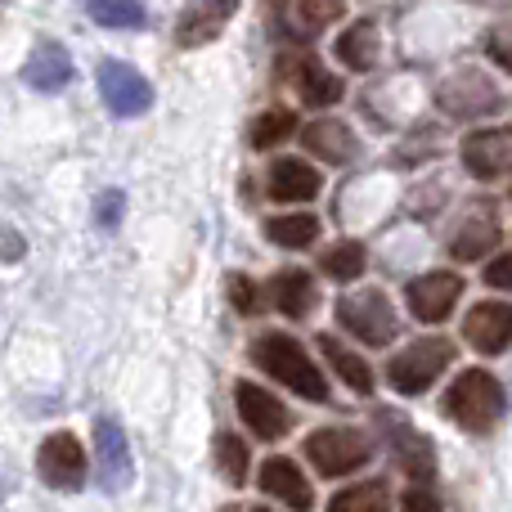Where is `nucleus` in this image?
I'll use <instances>...</instances> for the list:
<instances>
[{
	"label": "nucleus",
	"mask_w": 512,
	"mask_h": 512,
	"mask_svg": "<svg viewBox=\"0 0 512 512\" xmlns=\"http://www.w3.org/2000/svg\"><path fill=\"white\" fill-rule=\"evenodd\" d=\"M364 265H369V252H364L360 239H342L319 256V270H324L333 283H355L364 274Z\"/></svg>",
	"instance_id": "nucleus-30"
},
{
	"label": "nucleus",
	"mask_w": 512,
	"mask_h": 512,
	"mask_svg": "<svg viewBox=\"0 0 512 512\" xmlns=\"http://www.w3.org/2000/svg\"><path fill=\"white\" fill-rule=\"evenodd\" d=\"M261 490H265L270 499H279L283 508H292V512H310V504H315L306 472H301L292 459H283V454L265 459V468H261Z\"/></svg>",
	"instance_id": "nucleus-24"
},
{
	"label": "nucleus",
	"mask_w": 512,
	"mask_h": 512,
	"mask_svg": "<svg viewBox=\"0 0 512 512\" xmlns=\"http://www.w3.org/2000/svg\"><path fill=\"white\" fill-rule=\"evenodd\" d=\"M486 283L499 292H512V248L499 252L495 261H486Z\"/></svg>",
	"instance_id": "nucleus-39"
},
{
	"label": "nucleus",
	"mask_w": 512,
	"mask_h": 512,
	"mask_svg": "<svg viewBox=\"0 0 512 512\" xmlns=\"http://www.w3.org/2000/svg\"><path fill=\"white\" fill-rule=\"evenodd\" d=\"M252 364L261 373H270L279 387H288L292 396L301 400H315V405H324L328 400V378L315 369V360L306 355V346L297 342L292 333H261L252 337Z\"/></svg>",
	"instance_id": "nucleus-2"
},
{
	"label": "nucleus",
	"mask_w": 512,
	"mask_h": 512,
	"mask_svg": "<svg viewBox=\"0 0 512 512\" xmlns=\"http://www.w3.org/2000/svg\"><path fill=\"white\" fill-rule=\"evenodd\" d=\"M459 297H463V274H454V270H427L405 283V306H409V315L423 319V324L450 319Z\"/></svg>",
	"instance_id": "nucleus-15"
},
{
	"label": "nucleus",
	"mask_w": 512,
	"mask_h": 512,
	"mask_svg": "<svg viewBox=\"0 0 512 512\" xmlns=\"http://www.w3.org/2000/svg\"><path fill=\"white\" fill-rule=\"evenodd\" d=\"M328 512H391L387 486H382V481H360V486H351V490H342V495H333Z\"/></svg>",
	"instance_id": "nucleus-33"
},
{
	"label": "nucleus",
	"mask_w": 512,
	"mask_h": 512,
	"mask_svg": "<svg viewBox=\"0 0 512 512\" xmlns=\"http://www.w3.org/2000/svg\"><path fill=\"white\" fill-rule=\"evenodd\" d=\"M337 324L351 337H360L364 346H387L400 333V315L382 288H360L337 297Z\"/></svg>",
	"instance_id": "nucleus-7"
},
{
	"label": "nucleus",
	"mask_w": 512,
	"mask_h": 512,
	"mask_svg": "<svg viewBox=\"0 0 512 512\" xmlns=\"http://www.w3.org/2000/svg\"><path fill=\"white\" fill-rule=\"evenodd\" d=\"M351 9V0H274V14H270V27L279 41L288 45H310L337 27Z\"/></svg>",
	"instance_id": "nucleus-8"
},
{
	"label": "nucleus",
	"mask_w": 512,
	"mask_h": 512,
	"mask_svg": "<svg viewBox=\"0 0 512 512\" xmlns=\"http://www.w3.org/2000/svg\"><path fill=\"white\" fill-rule=\"evenodd\" d=\"M292 135H297V117H292L288 108H265V113H256L252 126H248V144L256 153L279 149V144L292 140Z\"/></svg>",
	"instance_id": "nucleus-29"
},
{
	"label": "nucleus",
	"mask_w": 512,
	"mask_h": 512,
	"mask_svg": "<svg viewBox=\"0 0 512 512\" xmlns=\"http://www.w3.org/2000/svg\"><path fill=\"white\" fill-rule=\"evenodd\" d=\"M297 135H301V144H306L310 158L328 162V167H351V162L364 153L355 126L342 122V117H315V122H306Z\"/></svg>",
	"instance_id": "nucleus-18"
},
{
	"label": "nucleus",
	"mask_w": 512,
	"mask_h": 512,
	"mask_svg": "<svg viewBox=\"0 0 512 512\" xmlns=\"http://www.w3.org/2000/svg\"><path fill=\"white\" fill-rule=\"evenodd\" d=\"M221 512H239V508H234V504H225V508H221Z\"/></svg>",
	"instance_id": "nucleus-41"
},
{
	"label": "nucleus",
	"mask_w": 512,
	"mask_h": 512,
	"mask_svg": "<svg viewBox=\"0 0 512 512\" xmlns=\"http://www.w3.org/2000/svg\"><path fill=\"white\" fill-rule=\"evenodd\" d=\"M72 77H77V68H72V54L63 50L59 41H41L32 50V59L23 63V81L32 90H41V95H54V90L72 86Z\"/></svg>",
	"instance_id": "nucleus-25"
},
{
	"label": "nucleus",
	"mask_w": 512,
	"mask_h": 512,
	"mask_svg": "<svg viewBox=\"0 0 512 512\" xmlns=\"http://www.w3.org/2000/svg\"><path fill=\"white\" fill-rule=\"evenodd\" d=\"M23 252H27L23 234H18L14 225H0V261L14 265V261H23Z\"/></svg>",
	"instance_id": "nucleus-40"
},
{
	"label": "nucleus",
	"mask_w": 512,
	"mask_h": 512,
	"mask_svg": "<svg viewBox=\"0 0 512 512\" xmlns=\"http://www.w3.org/2000/svg\"><path fill=\"white\" fill-rule=\"evenodd\" d=\"M504 239V221H499V207L490 198H472L468 207L459 212L450 230V256L454 261H486V252Z\"/></svg>",
	"instance_id": "nucleus-11"
},
{
	"label": "nucleus",
	"mask_w": 512,
	"mask_h": 512,
	"mask_svg": "<svg viewBox=\"0 0 512 512\" xmlns=\"http://www.w3.org/2000/svg\"><path fill=\"white\" fill-rule=\"evenodd\" d=\"M36 472L50 490H81L86 486V450L72 432H54L36 450Z\"/></svg>",
	"instance_id": "nucleus-17"
},
{
	"label": "nucleus",
	"mask_w": 512,
	"mask_h": 512,
	"mask_svg": "<svg viewBox=\"0 0 512 512\" xmlns=\"http://www.w3.org/2000/svg\"><path fill=\"white\" fill-rule=\"evenodd\" d=\"M212 454H216V472H221V477L239 490L243 481H248V445H243L234 432H216Z\"/></svg>",
	"instance_id": "nucleus-32"
},
{
	"label": "nucleus",
	"mask_w": 512,
	"mask_h": 512,
	"mask_svg": "<svg viewBox=\"0 0 512 512\" xmlns=\"http://www.w3.org/2000/svg\"><path fill=\"white\" fill-rule=\"evenodd\" d=\"M459 162L472 180H504L512 171V126H477L459 140Z\"/></svg>",
	"instance_id": "nucleus-12"
},
{
	"label": "nucleus",
	"mask_w": 512,
	"mask_h": 512,
	"mask_svg": "<svg viewBox=\"0 0 512 512\" xmlns=\"http://www.w3.org/2000/svg\"><path fill=\"white\" fill-rule=\"evenodd\" d=\"M234 405H239V418L248 423L252 436L261 441H283L292 432V414L279 396H270V387H256V382L239 378L234 382Z\"/></svg>",
	"instance_id": "nucleus-16"
},
{
	"label": "nucleus",
	"mask_w": 512,
	"mask_h": 512,
	"mask_svg": "<svg viewBox=\"0 0 512 512\" xmlns=\"http://www.w3.org/2000/svg\"><path fill=\"white\" fill-rule=\"evenodd\" d=\"M441 409H445V418H454V423L463 427V432H490V427L504 418L508 396H504L495 373L463 369L459 378L450 382V391H445Z\"/></svg>",
	"instance_id": "nucleus-4"
},
{
	"label": "nucleus",
	"mask_w": 512,
	"mask_h": 512,
	"mask_svg": "<svg viewBox=\"0 0 512 512\" xmlns=\"http://www.w3.org/2000/svg\"><path fill=\"white\" fill-rule=\"evenodd\" d=\"M432 104L441 108V117H450V122H486V117L504 113L508 95L486 68L459 63V68H450L432 86Z\"/></svg>",
	"instance_id": "nucleus-3"
},
{
	"label": "nucleus",
	"mask_w": 512,
	"mask_h": 512,
	"mask_svg": "<svg viewBox=\"0 0 512 512\" xmlns=\"http://www.w3.org/2000/svg\"><path fill=\"white\" fill-rule=\"evenodd\" d=\"M463 36H468V9L454 0H414L400 18V50L418 63L454 54Z\"/></svg>",
	"instance_id": "nucleus-1"
},
{
	"label": "nucleus",
	"mask_w": 512,
	"mask_h": 512,
	"mask_svg": "<svg viewBox=\"0 0 512 512\" xmlns=\"http://www.w3.org/2000/svg\"><path fill=\"white\" fill-rule=\"evenodd\" d=\"M252 512H270V508H252Z\"/></svg>",
	"instance_id": "nucleus-43"
},
{
	"label": "nucleus",
	"mask_w": 512,
	"mask_h": 512,
	"mask_svg": "<svg viewBox=\"0 0 512 512\" xmlns=\"http://www.w3.org/2000/svg\"><path fill=\"white\" fill-rule=\"evenodd\" d=\"M306 459L324 477H346V472H360L373 459V441L360 427H319L306 436Z\"/></svg>",
	"instance_id": "nucleus-9"
},
{
	"label": "nucleus",
	"mask_w": 512,
	"mask_h": 512,
	"mask_svg": "<svg viewBox=\"0 0 512 512\" xmlns=\"http://www.w3.org/2000/svg\"><path fill=\"white\" fill-rule=\"evenodd\" d=\"M333 59L342 63L346 72H360V77L378 72L382 59H387V32H382L378 14H364V18H355V23H346L333 41Z\"/></svg>",
	"instance_id": "nucleus-13"
},
{
	"label": "nucleus",
	"mask_w": 512,
	"mask_h": 512,
	"mask_svg": "<svg viewBox=\"0 0 512 512\" xmlns=\"http://www.w3.org/2000/svg\"><path fill=\"white\" fill-rule=\"evenodd\" d=\"M122 212H126V194H122V189H104V194L95 198V225H99V230H117Z\"/></svg>",
	"instance_id": "nucleus-37"
},
{
	"label": "nucleus",
	"mask_w": 512,
	"mask_h": 512,
	"mask_svg": "<svg viewBox=\"0 0 512 512\" xmlns=\"http://www.w3.org/2000/svg\"><path fill=\"white\" fill-rule=\"evenodd\" d=\"M86 14L95 18L99 27H117V32H126V27H144L149 23V9H144V0H86Z\"/></svg>",
	"instance_id": "nucleus-31"
},
{
	"label": "nucleus",
	"mask_w": 512,
	"mask_h": 512,
	"mask_svg": "<svg viewBox=\"0 0 512 512\" xmlns=\"http://www.w3.org/2000/svg\"><path fill=\"white\" fill-rule=\"evenodd\" d=\"M274 72H279V81L306 108H333V104H342V99H346V81L337 77V72L328 68L315 50H306V45L283 50L279 63H274Z\"/></svg>",
	"instance_id": "nucleus-5"
},
{
	"label": "nucleus",
	"mask_w": 512,
	"mask_h": 512,
	"mask_svg": "<svg viewBox=\"0 0 512 512\" xmlns=\"http://www.w3.org/2000/svg\"><path fill=\"white\" fill-rule=\"evenodd\" d=\"M324 189V176L310 167L306 158H274L265 171V194L274 203H310Z\"/></svg>",
	"instance_id": "nucleus-23"
},
{
	"label": "nucleus",
	"mask_w": 512,
	"mask_h": 512,
	"mask_svg": "<svg viewBox=\"0 0 512 512\" xmlns=\"http://www.w3.org/2000/svg\"><path fill=\"white\" fill-rule=\"evenodd\" d=\"M99 95H104L108 113L113 117H140L153 108V86L144 72H135L122 59H104L99 63Z\"/></svg>",
	"instance_id": "nucleus-14"
},
{
	"label": "nucleus",
	"mask_w": 512,
	"mask_h": 512,
	"mask_svg": "<svg viewBox=\"0 0 512 512\" xmlns=\"http://www.w3.org/2000/svg\"><path fill=\"white\" fill-rule=\"evenodd\" d=\"M265 301H270L279 315H288V319H306L310 310H315V301H319V288H315V279H310L306 270H279L270 283H265Z\"/></svg>",
	"instance_id": "nucleus-26"
},
{
	"label": "nucleus",
	"mask_w": 512,
	"mask_h": 512,
	"mask_svg": "<svg viewBox=\"0 0 512 512\" xmlns=\"http://www.w3.org/2000/svg\"><path fill=\"white\" fill-rule=\"evenodd\" d=\"M463 342L481 355H504L512 346V301H477L463 315Z\"/></svg>",
	"instance_id": "nucleus-21"
},
{
	"label": "nucleus",
	"mask_w": 512,
	"mask_h": 512,
	"mask_svg": "<svg viewBox=\"0 0 512 512\" xmlns=\"http://www.w3.org/2000/svg\"><path fill=\"white\" fill-rule=\"evenodd\" d=\"M319 230H324V225L310 212H288V216H270V221H265V239L288 252H306L310 243L319 239Z\"/></svg>",
	"instance_id": "nucleus-28"
},
{
	"label": "nucleus",
	"mask_w": 512,
	"mask_h": 512,
	"mask_svg": "<svg viewBox=\"0 0 512 512\" xmlns=\"http://www.w3.org/2000/svg\"><path fill=\"white\" fill-rule=\"evenodd\" d=\"M373 5H391V0H373Z\"/></svg>",
	"instance_id": "nucleus-42"
},
{
	"label": "nucleus",
	"mask_w": 512,
	"mask_h": 512,
	"mask_svg": "<svg viewBox=\"0 0 512 512\" xmlns=\"http://www.w3.org/2000/svg\"><path fill=\"white\" fill-rule=\"evenodd\" d=\"M378 432L387 436L391 454H396V463L409 472V477H432L436 472V450L432 441H427L423 432H414V427L405 423V418L396 414V409H378Z\"/></svg>",
	"instance_id": "nucleus-20"
},
{
	"label": "nucleus",
	"mask_w": 512,
	"mask_h": 512,
	"mask_svg": "<svg viewBox=\"0 0 512 512\" xmlns=\"http://www.w3.org/2000/svg\"><path fill=\"white\" fill-rule=\"evenodd\" d=\"M319 351H324V360L333 364V373L342 378V387H351L355 396H369L373 391V369L351 351V346H342L333 333H319Z\"/></svg>",
	"instance_id": "nucleus-27"
},
{
	"label": "nucleus",
	"mask_w": 512,
	"mask_h": 512,
	"mask_svg": "<svg viewBox=\"0 0 512 512\" xmlns=\"http://www.w3.org/2000/svg\"><path fill=\"white\" fill-rule=\"evenodd\" d=\"M239 14V0H189L176 18V45L180 50H198L212 45L216 36L230 27V18Z\"/></svg>",
	"instance_id": "nucleus-22"
},
{
	"label": "nucleus",
	"mask_w": 512,
	"mask_h": 512,
	"mask_svg": "<svg viewBox=\"0 0 512 512\" xmlns=\"http://www.w3.org/2000/svg\"><path fill=\"white\" fill-rule=\"evenodd\" d=\"M230 301H234V310H239V315H261V306H265V292L256 288V283L248 279V274H234L230 279Z\"/></svg>",
	"instance_id": "nucleus-36"
},
{
	"label": "nucleus",
	"mask_w": 512,
	"mask_h": 512,
	"mask_svg": "<svg viewBox=\"0 0 512 512\" xmlns=\"http://www.w3.org/2000/svg\"><path fill=\"white\" fill-rule=\"evenodd\" d=\"M481 45H486V54L499 63V68L512 77V9L495 18V23L486 27V36H481Z\"/></svg>",
	"instance_id": "nucleus-34"
},
{
	"label": "nucleus",
	"mask_w": 512,
	"mask_h": 512,
	"mask_svg": "<svg viewBox=\"0 0 512 512\" xmlns=\"http://www.w3.org/2000/svg\"><path fill=\"white\" fill-rule=\"evenodd\" d=\"M423 104H427V90H423V81L409 77V72L373 81V86L364 90V113L378 117L373 126H414Z\"/></svg>",
	"instance_id": "nucleus-10"
},
{
	"label": "nucleus",
	"mask_w": 512,
	"mask_h": 512,
	"mask_svg": "<svg viewBox=\"0 0 512 512\" xmlns=\"http://www.w3.org/2000/svg\"><path fill=\"white\" fill-rule=\"evenodd\" d=\"M414 131H418V135H409V140L400 144V153H396L400 162H427L436 149H441V131H436V126L414 122Z\"/></svg>",
	"instance_id": "nucleus-35"
},
{
	"label": "nucleus",
	"mask_w": 512,
	"mask_h": 512,
	"mask_svg": "<svg viewBox=\"0 0 512 512\" xmlns=\"http://www.w3.org/2000/svg\"><path fill=\"white\" fill-rule=\"evenodd\" d=\"M95 481L104 495H122L131 486V445L113 418L95 423Z\"/></svg>",
	"instance_id": "nucleus-19"
},
{
	"label": "nucleus",
	"mask_w": 512,
	"mask_h": 512,
	"mask_svg": "<svg viewBox=\"0 0 512 512\" xmlns=\"http://www.w3.org/2000/svg\"><path fill=\"white\" fill-rule=\"evenodd\" d=\"M454 360V342L450 337H418L405 351H396L387 360V382L400 396H423Z\"/></svg>",
	"instance_id": "nucleus-6"
},
{
	"label": "nucleus",
	"mask_w": 512,
	"mask_h": 512,
	"mask_svg": "<svg viewBox=\"0 0 512 512\" xmlns=\"http://www.w3.org/2000/svg\"><path fill=\"white\" fill-rule=\"evenodd\" d=\"M400 512H445V508L427 486H409L405 495H400Z\"/></svg>",
	"instance_id": "nucleus-38"
}]
</instances>
